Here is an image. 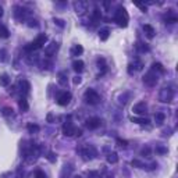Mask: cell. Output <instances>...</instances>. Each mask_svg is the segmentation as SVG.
Masks as SVG:
<instances>
[{
  "instance_id": "6da1fadb",
  "label": "cell",
  "mask_w": 178,
  "mask_h": 178,
  "mask_svg": "<svg viewBox=\"0 0 178 178\" xmlns=\"http://www.w3.org/2000/svg\"><path fill=\"white\" fill-rule=\"evenodd\" d=\"M114 20H116V23L118 24V27L127 28L128 21H129V17H128L127 10H125L124 7H118V10L116 11V15H114Z\"/></svg>"
},
{
  "instance_id": "7a4b0ae2",
  "label": "cell",
  "mask_w": 178,
  "mask_h": 178,
  "mask_svg": "<svg viewBox=\"0 0 178 178\" xmlns=\"http://www.w3.org/2000/svg\"><path fill=\"white\" fill-rule=\"evenodd\" d=\"M46 42H47V36H46L45 34H41L36 36V39H35L34 42H31L29 45L25 47V50L27 52H34V50H38L41 49V47H43V45H45Z\"/></svg>"
},
{
  "instance_id": "3957f363",
  "label": "cell",
  "mask_w": 178,
  "mask_h": 178,
  "mask_svg": "<svg viewBox=\"0 0 178 178\" xmlns=\"http://www.w3.org/2000/svg\"><path fill=\"white\" fill-rule=\"evenodd\" d=\"M83 99H85V102H86L88 104H98V103L100 102V95H99L95 89H91V88H89V89H86L85 93H83Z\"/></svg>"
},
{
  "instance_id": "277c9868",
  "label": "cell",
  "mask_w": 178,
  "mask_h": 178,
  "mask_svg": "<svg viewBox=\"0 0 178 178\" xmlns=\"http://www.w3.org/2000/svg\"><path fill=\"white\" fill-rule=\"evenodd\" d=\"M173 99H174V91L171 89V88L166 86L163 88L159 93V100L163 103H171L173 102Z\"/></svg>"
},
{
  "instance_id": "5b68a950",
  "label": "cell",
  "mask_w": 178,
  "mask_h": 178,
  "mask_svg": "<svg viewBox=\"0 0 178 178\" xmlns=\"http://www.w3.org/2000/svg\"><path fill=\"white\" fill-rule=\"evenodd\" d=\"M159 78H157V74L153 71H149L148 74H145L143 77V82L145 85H148V86H155L156 83H157Z\"/></svg>"
},
{
  "instance_id": "8992f818",
  "label": "cell",
  "mask_w": 178,
  "mask_h": 178,
  "mask_svg": "<svg viewBox=\"0 0 178 178\" xmlns=\"http://www.w3.org/2000/svg\"><path fill=\"white\" fill-rule=\"evenodd\" d=\"M82 156L83 160H91L96 156V150L93 146H89V145H85L82 148Z\"/></svg>"
},
{
  "instance_id": "52a82bcc",
  "label": "cell",
  "mask_w": 178,
  "mask_h": 178,
  "mask_svg": "<svg viewBox=\"0 0 178 178\" xmlns=\"http://www.w3.org/2000/svg\"><path fill=\"white\" fill-rule=\"evenodd\" d=\"M70 102H71V93H70V92H63V93H60L59 98H57V103H59L60 106H67Z\"/></svg>"
},
{
  "instance_id": "ba28073f",
  "label": "cell",
  "mask_w": 178,
  "mask_h": 178,
  "mask_svg": "<svg viewBox=\"0 0 178 178\" xmlns=\"http://www.w3.org/2000/svg\"><path fill=\"white\" fill-rule=\"evenodd\" d=\"M57 50H59V43H57V42H52L50 45H47L45 47V54L47 57H52L56 54Z\"/></svg>"
},
{
  "instance_id": "9c48e42d",
  "label": "cell",
  "mask_w": 178,
  "mask_h": 178,
  "mask_svg": "<svg viewBox=\"0 0 178 178\" xmlns=\"http://www.w3.org/2000/svg\"><path fill=\"white\" fill-rule=\"evenodd\" d=\"M132 111L135 114L143 116V114L148 111V106H146V103H145V102H139V103H137V104L132 107Z\"/></svg>"
},
{
  "instance_id": "30bf717a",
  "label": "cell",
  "mask_w": 178,
  "mask_h": 178,
  "mask_svg": "<svg viewBox=\"0 0 178 178\" xmlns=\"http://www.w3.org/2000/svg\"><path fill=\"white\" fill-rule=\"evenodd\" d=\"M63 134H64L65 137H74L77 134V128L71 122H67V124H64V127H63Z\"/></svg>"
},
{
  "instance_id": "8fae6325",
  "label": "cell",
  "mask_w": 178,
  "mask_h": 178,
  "mask_svg": "<svg viewBox=\"0 0 178 178\" xmlns=\"http://www.w3.org/2000/svg\"><path fill=\"white\" fill-rule=\"evenodd\" d=\"M100 118H98V117H91V118H88L86 120V128H89V129H96L98 127H100Z\"/></svg>"
},
{
  "instance_id": "7c38bea8",
  "label": "cell",
  "mask_w": 178,
  "mask_h": 178,
  "mask_svg": "<svg viewBox=\"0 0 178 178\" xmlns=\"http://www.w3.org/2000/svg\"><path fill=\"white\" fill-rule=\"evenodd\" d=\"M74 8H75V13H77V14L82 15L83 13L86 11L88 3H86V2H75V3H74Z\"/></svg>"
},
{
  "instance_id": "4fadbf2b",
  "label": "cell",
  "mask_w": 178,
  "mask_h": 178,
  "mask_svg": "<svg viewBox=\"0 0 178 178\" xmlns=\"http://www.w3.org/2000/svg\"><path fill=\"white\" fill-rule=\"evenodd\" d=\"M20 88H21V92H24L25 95H28L31 91V85L27 80H21L20 81Z\"/></svg>"
},
{
  "instance_id": "5bb4252c",
  "label": "cell",
  "mask_w": 178,
  "mask_h": 178,
  "mask_svg": "<svg viewBox=\"0 0 178 178\" xmlns=\"http://www.w3.org/2000/svg\"><path fill=\"white\" fill-rule=\"evenodd\" d=\"M83 61L82 60H75L74 61V63H72V70H74V71L75 72H78V74H80V72H82L83 71Z\"/></svg>"
},
{
  "instance_id": "9a60e30c",
  "label": "cell",
  "mask_w": 178,
  "mask_h": 178,
  "mask_svg": "<svg viewBox=\"0 0 178 178\" xmlns=\"http://www.w3.org/2000/svg\"><path fill=\"white\" fill-rule=\"evenodd\" d=\"M143 31H145V34H146V36L148 38H153L155 36V34H156V31H155V28L152 27V25H149V24H145L143 25Z\"/></svg>"
},
{
  "instance_id": "2e32d148",
  "label": "cell",
  "mask_w": 178,
  "mask_h": 178,
  "mask_svg": "<svg viewBox=\"0 0 178 178\" xmlns=\"http://www.w3.org/2000/svg\"><path fill=\"white\" fill-rule=\"evenodd\" d=\"M18 107L20 109H21V111H24V113H25V111H28V110H29V104H28V100L25 98H21L18 100Z\"/></svg>"
},
{
  "instance_id": "e0dca14e",
  "label": "cell",
  "mask_w": 178,
  "mask_h": 178,
  "mask_svg": "<svg viewBox=\"0 0 178 178\" xmlns=\"http://www.w3.org/2000/svg\"><path fill=\"white\" fill-rule=\"evenodd\" d=\"M11 82V78L8 77V74H2L0 75V85L2 86H8Z\"/></svg>"
},
{
  "instance_id": "ac0fdd59",
  "label": "cell",
  "mask_w": 178,
  "mask_h": 178,
  "mask_svg": "<svg viewBox=\"0 0 178 178\" xmlns=\"http://www.w3.org/2000/svg\"><path fill=\"white\" fill-rule=\"evenodd\" d=\"M110 36V29L109 28H103V29H100V32H99V38H100V41H107Z\"/></svg>"
},
{
  "instance_id": "d6986e66",
  "label": "cell",
  "mask_w": 178,
  "mask_h": 178,
  "mask_svg": "<svg viewBox=\"0 0 178 178\" xmlns=\"http://www.w3.org/2000/svg\"><path fill=\"white\" fill-rule=\"evenodd\" d=\"M152 71L153 72L157 71L159 74H164V72H166V68H164L160 63H153V64H152Z\"/></svg>"
},
{
  "instance_id": "ffe728a7",
  "label": "cell",
  "mask_w": 178,
  "mask_h": 178,
  "mask_svg": "<svg viewBox=\"0 0 178 178\" xmlns=\"http://www.w3.org/2000/svg\"><path fill=\"white\" fill-rule=\"evenodd\" d=\"M131 121L137 122V124H140V125H146L149 122V120H148V118H143V117H137V116H132V117H131Z\"/></svg>"
},
{
  "instance_id": "44dd1931",
  "label": "cell",
  "mask_w": 178,
  "mask_h": 178,
  "mask_svg": "<svg viewBox=\"0 0 178 178\" xmlns=\"http://www.w3.org/2000/svg\"><path fill=\"white\" fill-rule=\"evenodd\" d=\"M107 161H109L110 164H116L118 161V155L116 153V152H113V153H109V155H107Z\"/></svg>"
},
{
  "instance_id": "7402d4cb",
  "label": "cell",
  "mask_w": 178,
  "mask_h": 178,
  "mask_svg": "<svg viewBox=\"0 0 178 178\" xmlns=\"http://www.w3.org/2000/svg\"><path fill=\"white\" fill-rule=\"evenodd\" d=\"M82 53H83V47L81 45H75L71 49V54H72V56H80V54H82Z\"/></svg>"
},
{
  "instance_id": "603a6c76",
  "label": "cell",
  "mask_w": 178,
  "mask_h": 178,
  "mask_svg": "<svg viewBox=\"0 0 178 178\" xmlns=\"http://www.w3.org/2000/svg\"><path fill=\"white\" fill-rule=\"evenodd\" d=\"M8 36H10V32H8V29L4 25H2L0 24V38L2 39H7Z\"/></svg>"
},
{
  "instance_id": "cb8c5ba5",
  "label": "cell",
  "mask_w": 178,
  "mask_h": 178,
  "mask_svg": "<svg viewBox=\"0 0 178 178\" xmlns=\"http://www.w3.org/2000/svg\"><path fill=\"white\" fill-rule=\"evenodd\" d=\"M164 120H166V116H164L163 113H156L155 116V121L157 125H161L164 122Z\"/></svg>"
},
{
  "instance_id": "d4e9b609",
  "label": "cell",
  "mask_w": 178,
  "mask_h": 178,
  "mask_svg": "<svg viewBox=\"0 0 178 178\" xmlns=\"http://www.w3.org/2000/svg\"><path fill=\"white\" fill-rule=\"evenodd\" d=\"M100 18H102V13H100V10H99V8H95V10H93V13H92V20H93V23H98V21H100Z\"/></svg>"
},
{
  "instance_id": "484cf974",
  "label": "cell",
  "mask_w": 178,
  "mask_h": 178,
  "mask_svg": "<svg viewBox=\"0 0 178 178\" xmlns=\"http://www.w3.org/2000/svg\"><path fill=\"white\" fill-rule=\"evenodd\" d=\"M131 65H134L137 71H140V70H143V67H145L143 61H142V60H139V59H137V60H134V64H131Z\"/></svg>"
},
{
  "instance_id": "4316f807",
  "label": "cell",
  "mask_w": 178,
  "mask_h": 178,
  "mask_svg": "<svg viewBox=\"0 0 178 178\" xmlns=\"http://www.w3.org/2000/svg\"><path fill=\"white\" fill-rule=\"evenodd\" d=\"M59 83L61 86H65L67 85V74L65 72H60L59 74Z\"/></svg>"
},
{
  "instance_id": "83f0119b",
  "label": "cell",
  "mask_w": 178,
  "mask_h": 178,
  "mask_svg": "<svg viewBox=\"0 0 178 178\" xmlns=\"http://www.w3.org/2000/svg\"><path fill=\"white\" fill-rule=\"evenodd\" d=\"M39 125H36V124H28V131H29L31 134H36V132H39Z\"/></svg>"
},
{
  "instance_id": "f1b7e54d",
  "label": "cell",
  "mask_w": 178,
  "mask_h": 178,
  "mask_svg": "<svg viewBox=\"0 0 178 178\" xmlns=\"http://www.w3.org/2000/svg\"><path fill=\"white\" fill-rule=\"evenodd\" d=\"M134 4H135L137 7H139L143 13H146V11H148V6H146L145 3H140V2H134Z\"/></svg>"
},
{
  "instance_id": "f546056e",
  "label": "cell",
  "mask_w": 178,
  "mask_h": 178,
  "mask_svg": "<svg viewBox=\"0 0 178 178\" xmlns=\"http://www.w3.org/2000/svg\"><path fill=\"white\" fill-rule=\"evenodd\" d=\"M132 164L134 167H138V168H145V164L142 163V161H139V160H132Z\"/></svg>"
},
{
  "instance_id": "4dcf8cb0",
  "label": "cell",
  "mask_w": 178,
  "mask_h": 178,
  "mask_svg": "<svg viewBox=\"0 0 178 178\" xmlns=\"http://www.w3.org/2000/svg\"><path fill=\"white\" fill-rule=\"evenodd\" d=\"M46 157H47V160H49V161H52V163H54V161H56V155H54L53 152H49Z\"/></svg>"
},
{
  "instance_id": "1f68e13d",
  "label": "cell",
  "mask_w": 178,
  "mask_h": 178,
  "mask_svg": "<svg viewBox=\"0 0 178 178\" xmlns=\"http://www.w3.org/2000/svg\"><path fill=\"white\" fill-rule=\"evenodd\" d=\"M117 143H118V146H121V148H127V146H128V140L117 139Z\"/></svg>"
},
{
  "instance_id": "d6a6232c",
  "label": "cell",
  "mask_w": 178,
  "mask_h": 178,
  "mask_svg": "<svg viewBox=\"0 0 178 178\" xmlns=\"http://www.w3.org/2000/svg\"><path fill=\"white\" fill-rule=\"evenodd\" d=\"M177 17L175 15H173V17H166V23H168V24H174V23H177Z\"/></svg>"
},
{
  "instance_id": "836d02e7",
  "label": "cell",
  "mask_w": 178,
  "mask_h": 178,
  "mask_svg": "<svg viewBox=\"0 0 178 178\" xmlns=\"http://www.w3.org/2000/svg\"><path fill=\"white\" fill-rule=\"evenodd\" d=\"M3 114H4V116H13V109H11V107H4V109H3Z\"/></svg>"
},
{
  "instance_id": "e575fe53",
  "label": "cell",
  "mask_w": 178,
  "mask_h": 178,
  "mask_svg": "<svg viewBox=\"0 0 178 178\" xmlns=\"http://www.w3.org/2000/svg\"><path fill=\"white\" fill-rule=\"evenodd\" d=\"M140 155L146 156V157H150V148H143L142 152H140Z\"/></svg>"
},
{
  "instance_id": "d590c367",
  "label": "cell",
  "mask_w": 178,
  "mask_h": 178,
  "mask_svg": "<svg viewBox=\"0 0 178 178\" xmlns=\"http://www.w3.org/2000/svg\"><path fill=\"white\" fill-rule=\"evenodd\" d=\"M35 177L36 178H46V175H45V173L42 170H36L35 171Z\"/></svg>"
},
{
  "instance_id": "8d00e7d4",
  "label": "cell",
  "mask_w": 178,
  "mask_h": 178,
  "mask_svg": "<svg viewBox=\"0 0 178 178\" xmlns=\"http://www.w3.org/2000/svg\"><path fill=\"white\" fill-rule=\"evenodd\" d=\"M156 152H157V153H160V155H164V153H167V149L166 148H161V146H157V148H156Z\"/></svg>"
},
{
  "instance_id": "74e56055",
  "label": "cell",
  "mask_w": 178,
  "mask_h": 178,
  "mask_svg": "<svg viewBox=\"0 0 178 178\" xmlns=\"http://www.w3.org/2000/svg\"><path fill=\"white\" fill-rule=\"evenodd\" d=\"M54 23L57 24V25H59V27H64V21H63V20H59V18H54Z\"/></svg>"
},
{
  "instance_id": "f35d334b",
  "label": "cell",
  "mask_w": 178,
  "mask_h": 178,
  "mask_svg": "<svg viewBox=\"0 0 178 178\" xmlns=\"http://www.w3.org/2000/svg\"><path fill=\"white\" fill-rule=\"evenodd\" d=\"M81 81H82V80H81V77H78V75H77V77H74V80H72V82L75 83V85H78V83H81Z\"/></svg>"
},
{
  "instance_id": "ab89813d",
  "label": "cell",
  "mask_w": 178,
  "mask_h": 178,
  "mask_svg": "<svg viewBox=\"0 0 178 178\" xmlns=\"http://www.w3.org/2000/svg\"><path fill=\"white\" fill-rule=\"evenodd\" d=\"M0 61H6V50H2V57H0Z\"/></svg>"
},
{
  "instance_id": "60d3db41",
  "label": "cell",
  "mask_w": 178,
  "mask_h": 178,
  "mask_svg": "<svg viewBox=\"0 0 178 178\" xmlns=\"http://www.w3.org/2000/svg\"><path fill=\"white\" fill-rule=\"evenodd\" d=\"M29 27H38V21H36V20L31 21V23H29Z\"/></svg>"
},
{
  "instance_id": "b9f144b4",
  "label": "cell",
  "mask_w": 178,
  "mask_h": 178,
  "mask_svg": "<svg viewBox=\"0 0 178 178\" xmlns=\"http://www.w3.org/2000/svg\"><path fill=\"white\" fill-rule=\"evenodd\" d=\"M46 118H47V121H49V122H52V121H53V116H52V114H47V117H46Z\"/></svg>"
},
{
  "instance_id": "7bdbcfd3",
  "label": "cell",
  "mask_w": 178,
  "mask_h": 178,
  "mask_svg": "<svg viewBox=\"0 0 178 178\" xmlns=\"http://www.w3.org/2000/svg\"><path fill=\"white\" fill-rule=\"evenodd\" d=\"M0 17H3V7L0 6Z\"/></svg>"
},
{
  "instance_id": "ee69618b",
  "label": "cell",
  "mask_w": 178,
  "mask_h": 178,
  "mask_svg": "<svg viewBox=\"0 0 178 178\" xmlns=\"http://www.w3.org/2000/svg\"><path fill=\"white\" fill-rule=\"evenodd\" d=\"M75 178H82V177H75Z\"/></svg>"
}]
</instances>
